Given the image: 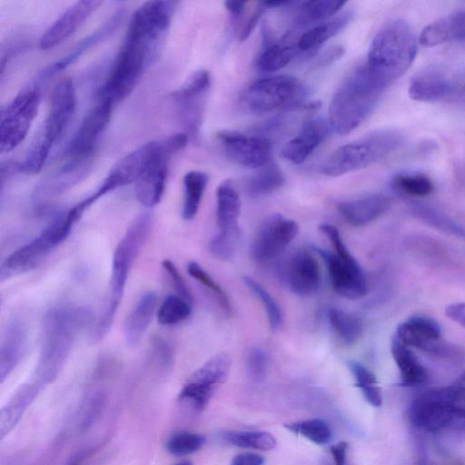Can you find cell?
Segmentation results:
<instances>
[{"mask_svg": "<svg viewBox=\"0 0 465 465\" xmlns=\"http://www.w3.org/2000/svg\"><path fill=\"white\" fill-rule=\"evenodd\" d=\"M93 321L92 311L84 306H59L45 313L35 381L45 385L55 380L70 355L77 336L91 326Z\"/></svg>", "mask_w": 465, "mask_h": 465, "instance_id": "obj_1", "label": "cell"}, {"mask_svg": "<svg viewBox=\"0 0 465 465\" xmlns=\"http://www.w3.org/2000/svg\"><path fill=\"white\" fill-rule=\"evenodd\" d=\"M389 85L365 62L351 69L331 99L328 122L331 129L339 134L356 129Z\"/></svg>", "mask_w": 465, "mask_h": 465, "instance_id": "obj_2", "label": "cell"}, {"mask_svg": "<svg viewBox=\"0 0 465 465\" xmlns=\"http://www.w3.org/2000/svg\"><path fill=\"white\" fill-rule=\"evenodd\" d=\"M163 42L154 34L129 23L124 42L98 96L114 104L125 98L156 57Z\"/></svg>", "mask_w": 465, "mask_h": 465, "instance_id": "obj_3", "label": "cell"}, {"mask_svg": "<svg viewBox=\"0 0 465 465\" xmlns=\"http://www.w3.org/2000/svg\"><path fill=\"white\" fill-rule=\"evenodd\" d=\"M153 222L150 213L137 216L114 251L109 297L103 312L90 331V340L94 343L101 341L112 327L131 268L149 237Z\"/></svg>", "mask_w": 465, "mask_h": 465, "instance_id": "obj_4", "label": "cell"}, {"mask_svg": "<svg viewBox=\"0 0 465 465\" xmlns=\"http://www.w3.org/2000/svg\"><path fill=\"white\" fill-rule=\"evenodd\" d=\"M408 419L417 430L431 434L465 429V371L450 384L415 398Z\"/></svg>", "mask_w": 465, "mask_h": 465, "instance_id": "obj_5", "label": "cell"}, {"mask_svg": "<svg viewBox=\"0 0 465 465\" xmlns=\"http://www.w3.org/2000/svg\"><path fill=\"white\" fill-rule=\"evenodd\" d=\"M418 51V40L404 20L385 24L373 37L365 63L391 84L411 65Z\"/></svg>", "mask_w": 465, "mask_h": 465, "instance_id": "obj_6", "label": "cell"}, {"mask_svg": "<svg viewBox=\"0 0 465 465\" xmlns=\"http://www.w3.org/2000/svg\"><path fill=\"white\" fill-rule=\"evenodd\" d=\"M404 136L395 130L372 132L336 149L322 163L327 176H340L368 167L397 151Z\"/></svg>", "mask_w": 465, "mask_h": 465, "instance_id": "obj_7", "label": "cell"}, {"mask_svg": "<svg viewBox=\"0 0 465 465\" xmlns=\"http://www.w3.org/2000/svg\"><path fill=\"white\" fill-rule=\"evenodd\" d=\"M76 219L70 210L58 215L39 235L9 254L1 264V281L35 269L71 233Z\"/></svg>", "mask_w": 465, "mask_h": 465, "instance_id": "obj_8", "label": "cell"}, {"mask_svg": "<svg viewBox=\"0 0 465 465\" xmlns=\"http://www.w3.org/2000/svg\"><path fill=\"white\" fill-rule=\"evenodd\" d=\"M305 94V86L298 78L278 74L252 83L243 92L242 103L252 114H265L301 107Z\"/></svg>", "mask_w": 465, "mask_h": 465, "instance_id": "obj_9", "label": "cell"}, {"mask_svg": "<svg viewBox=\"0 0 465 465\" xmlns=\"http://www.w3.org/2000/svg\"><path fill=\"white\" fill-rule=\"evenodd\" d=\"M40 88L30 84L22 89L0 114V152L9 153L25 138L40 104Z\"/></svg>", "mask_w": 465, "mask_h": 465, "instance_id": "obj_10", "label": "cell"}, {"mask_svg": "<svg viewBox=\"0 0 465 465\" xmlns=\"http://www.w3.org/2000/svg\"><path fill=\"white\" fill-rule=\"evenodd\" d=\"M188 142L185 133H178L161 140V146L145 170L134 183V194L145 207L157 205L164 193L167 179V162L175 153L183 150Z\"/></svg>", "mask_w": 465, "mask_h": 465, "instance_id": "obj_11", "label": "cell"}, {"mask_svg": "<svg viewBox=\"0 0 465 465\" xmlns=\"http://www.w3.org/2000/svg\"><path fill=\"white\" fill-rule=\"evenodd\" d=\"M161 140L144 143L132 151L111 169L98 189L90 196L74 205L76 212L83 215L98 199L120 187L135 183L156 154Z\"/></svg>", "mask_w": 465, "mask_h": 465, "instance_id": "obj_12", "label": "cell"}, {"mask_svg": "<svg viewBox=\"0 0 465 465\" xmlns=\"http://www.w3.org/2000/svg\"><path fill=\"white\" fill-rule=\"evenodd\" d=\"M230 367L231 358L228 354H215L188 378L179 392V401L196 411H202L215 391L226 381Z\"/></svg>", "mask_w": 465, "mask_h": 465, "instance_id": "obj_13", "label": "cell"}, {"mask_svg": "<svg viewBox=\"0 0 465 465\" xmlns=\"http://www.w3.org/2000/svg\"><path fill=\"white\" fill-rule=\"evenodd\" d=\"M114 104L97 96L95 104L84 116L66 148L65 153L71 162L81 163L93 153L109 123Z\"/></svg>", "mask_w": 465, "mask_h": 465, "instance_id": "obj_14", "label": "cell"}, {"mask_svg": "<svg viewBox=\"0 0 465 465\" xmlns=\"http://www.w3.org/2000/svg\"><path fill=\"white\" fill-rule=\"evenodd\" d=\"M75 106L74 83L70 77H64L53 89L48 114L35 138L51 150L70 124Z\"/></svg>", "mask_w": 465, "mask_h": 465, "instance_id": "obj_15", "label": "cell"}, {"mask_svg": "<svg viewBox=\"0 0 465 465\" xmlns=\"http://www.w3.org/2000/svg\"><path fill=\"white\" fill-rule=\"evenodd\" d=\"M216 138L225 155L238 165L259 169L271 161L272 145L265 137L220 131Z\"/></svg>", "mask_w": 465, "mask_h": 465, "instance_id": "obj_16", "label": "cell"}, {"mask_svg": "<svg viewBox=\"0 0 465 465\" xmlns=\"http://www.w3.org/2000/svg\"><path fill=\"white\" fill-rule=\"evenodd\" d=\"M297 223L280 213L268 217L259 228L251 246L254 260L266 262L279 256L297 236Z\"/></svg>", "mask_w": 465, "mask_h": 465, "instance_id": "obj_17", "label": "cell"}, {"mask_svg": "<svg viewBox=\"0 0 465 465\" xmlns=\"http://www.w3.org/2000/svg\"><path fill=\"white\" fill-rule=\"evenodd\" d=\"M312 251L323 260L332 288L338 294L350 300H358L366 294V279L355 258L346 260L317 246H313Z\"/></svg>", "mask_w": 465, "mask_h": 465, "instance_id": "obj_18", "label": "cell"}, {"mask_svg": "<svg viewBox=\"0 0 465 465\" xmlns=\"http://www.w3.org/2000/svg\"><path fill=\"white\" fill-rule=\"evenodd\" d=\"M279 275L288 289L301 297L313 295L321 284L319 264L305 250L292 253L281 266Z\"/></svg>", "mask_w": 465, "mask_h": 465, "instance_id": "obj_19", "label": "cell"}, {"mask_svg": "<svg viewBox=\"0 0 465 465\" xmlns=\"http://www.w3.org/2000/svg\"><path fill=\"white\" fill-rule=\"evenodd\" d=\"M393 336L410 348L437 355L447 352L441 327L430 316L413 315L406 319L398 325Z\"/></svg>", "mask_w": 465, "mask_h": 465, "instance_id": "obj_20", "label": "cell"}, {"mask_svg": "<svg viewBox=\"0 0 465 465\" xmlns=\"http://www.w3.org/2000/svg\"><path fill=\"white\" fill-rule=\"evenodd\" d=\"M103 4L102 1L82 0L70 5L41 35L39 48H53L71 35Z\"/></svg>", "mask_w": 465, "mask_h": 465, "instance_id": "obj_21", "label": "cell"}, {"mask_svg": "<svg viewBox=\"0 0 465 465\" xmlns=\"http://www.w3.org/2000/svg\"><path fill=\"white\" fill-rule=\"evenodd\" d=\"M241 209V198L233 183L229 179L221 182L216 189V217L219 227L216 237L237 243Z\"/></svg>", "mask_w": 465, "mask_h": 465, "instance_id": "obj_22", "label": "cell"}, {"mask_svg": "<svg viewBox=\"0 0 465 465\" xmlns=\"http://www.w3.org/2000/svg\"><path fill=\"white\" fill-rule=\"evenodd\" d=\"M330 127L329 122L321 117L308 119L298 134L282 148V157L295 164L303 163L327 138Z\"/></svg>", "mask_w": 465, "mask_h": 465, "instance_id": "obj_23", "label": "cell"}, {"mask_svg": "<svg viewBox=\"0 0 465 465\" xmlns=\"http://www.w3.org/2000/svg\"><path fill=\"white\" fill-rule=\"evenodd\" d=\"M28 343V329L25 322L15 317L6 324L0 345V381L5 380L15 369Z\"/></svg>", "mask_w": 465, "mask_h": 465, "instance_id": "obj_24", "label": "cell"}, {"mask_svg": "<svg viewBox=\"0 0 465 465\" xmlns=\"http://www.w3.org/2000/svg\"><path fill=\"white\" fill-rule=\"evenodd\" d=\"M391 203L389 195L378 193L343 201L337 207L351 225L359 227L381 216L390 209Z\"/></svg>", "mask_w": 465, "mask_h": 465, "instance_id": "obj_25", "label": "cell"}, {"mask_svg": "<svg viewBox=\"0 0 465 465\" xmlns=\"http://www.w3.org/2000/svg\"><path fill=\"white\" fill-rule=\"evenodd\" d=\"M458 87V79L438 70H428L412 78L409 95L416 101L437 102L450 96Z\"/></svg>", "mask_w": 465, "mask_h": 465, "instance_id": "obj_26", "label": "cell"}, {"mask_svg": "<svg viewBox=\"0 0 465 465\" xmlns=\"http://www.w3.org/2000/svg\"><path fill=\"white\" fill-rule=\"evenodd\" d=\"M157 295L144 292L127 315L124 323V336L128 346L138 345L147 331L156 310Z\"/></svg>", "mask_w": 465, "mask_h": 465, "instance_id": "obj_27", "label": "cell"}, {"mask_svg": "<svg viewBox=\"0 0 465 465\" xmlns=\"http://www.w3.org/2000/svg\"><path fill=\"white\" fill-rule=\"evenodd\" d=\"M465 40V8L450 14L427 25L419 42L426 47L450 41Z\"/></svg>", "mask_w": 465, "mask_h": 465, "instance_id": "obj_28", "label": "cell"}, {"mask_svg": "<svg viewBox=\"0 0 465 465\" xmlns=\"http://www.w3.org/2000/svg\"><path fill=\"white\" fill-rule=\"evenodd\" d=\"M44 385L37 381L23 384L0 411V438L7 435L38 395Z\"/></svg>", "mask_w": 465, "mask_h": 465, "instance_id": "obj_29", "label": "cell"}, {"mask_svg": "<svg viewBox=\"0 0 465 465\" xmlns=\"http://www.w3.org/2000/svg\"><path fill=\"white\" fill-rule=\"evenodd\" d=\"M124 12L117 11L99 28L94 31L91 35H86L77 45L69 52L66 55L56 61L50 66H47L41 75L43 77L52 76L58 72L65 69L70 64H74L85 51L108 37L119 25Z\"/></svg>", "mask_w": 465, "mask_h": 465, "instance_id": "obj_30", "label": "cell"}, {"mask_svg": "<svg viewBox=\"0 0 465 465\" xmlns=\"http://www.w3.org/2000/svg\"><path fill=\"white\" fill-rule=\"evenodd\" d=\"M391 350L400 371L401 383L404 386L417 387L427 382L429 379L428 371L410 347L393 336Z\"/></svg>", "mask_w": 465, "mask_h": 465, "instance_id": "obj_31", "label": "cell"}, {"mask_svg": "<svg viewBox=\"0 0 465 465\" xmlns=\"http://www.w3.org/2000/svg\"><path fill=\"white\" fill-rule=\"evenodd\" d=\"M294 35L287 32L279 41L264 45L261 52L257 66L267 73L276 72L289 64L299 52L297 40H293Z\"/></svg>", "mask_w": 465, "mask_h": 465, "instance_id": "obj_32", "label": "cell"}, {"mask_svg": "<svg viewBox=\"0 0 465 465\" xmlns=\"http://www.w3.org/2000/svg\"><path fill=\"white\" fill-rule=\"evenodd\" d=\"M352 16V12H345L331 21L322 22L310 27L297 38L299 52L312 53L316 51L330 38L346 27Z\"/></svg>", "mask_w": 465, "mask_h": 465, "instance_id": "obj_33", "label": "cell"}, {"mask_svg": "<svg viewBox=\"0 0 465 465\" xmlns=\"http://www.w3.org/2000/svg\"><path fill=\"white\" fill-rule=\"evenodd\" d=\"M284 181L279 165L270 162L247 178L245 191L250 197H262L280 189Z\"/></svg>", "mask_w": 465, "mask_h": 465, "instance_id": "obj_34", "label": "cell"}, {"mask_svg": "<svg viewBox=\"0 0 465 465\" xmlns=\"http://www.w3.org/2000/svg\"><path fill=\"white\" fill-rule=\"evenodd\" d=\"M209 176L202 171H190L183 176L184 197L182 210L183 219L193 220L200 208Z\"/></svg>", "mask_w": 465, "mask_h": 465, "instance_id": "obj_35", "label": "cell"}, {"mask_svg": "<svg viewBox=\"0 0 465 465\" xmlns=\"http://www.w3.org/2000/svg\"><path fill=\"white\" fill-rule=\"evenodd\" d=\"M327 318L333 331L344 343L353 344L361 337L362 322L356 315L331 308L327 312Z\"/></svg>", "mask_w": 465, "mask_h": 465, "instance_id": "obj_36", "label": "cell"}, {"mask_svg": "<svg viewBox=\"0 0 465 465\" xmlns=\"http://www.w3.org/2000/svg\"><path fill=\"white\" fill-rule=\"evenodd\" d=\"M221 437L231 445L257 450H271L277 445L273 435L262 430H226Z\"/></svg>", "mask_w": 465, "mask_h": 465, "instance_id": "obj_37", "label": "cell"}, {"mask_svg": "<svg viewBox=\"0 0 465 465\" xmlns=\"http://www.w3.org/2000/svg\"><path fill=\"white\" fill-rule=\"evenodd\" d=\"M346 4L339 0H313L302 3L296 23L299 25L320 23L333 15Z\"/></svg>", "mask_w": 465, "mask_h": 465, "instance_id": "obj_38", "label": "cell"}, {"mask_svg": "<svg viewBox=\"0 0 465 465\" xmlns=\"http://www.w3.org/2000/svg\"><path fill=\"white\" fill-rule=\"evenodd\" d=\"M347 364L354 377L356 386L361 390L365 400L373 407H380L382 403V395L373 372L356 361H350Z\"/></svg>", "mask_w": 465, "mask_h": 465, "instance_id": "obj_39", "label": "cell"}, {"mask_svg": "<svg viewBox=\"0 0 465 465\" xmlns=\"http://www.w3.org/2000/svg\"><path fill=\"white\" fill-rule=\"evenodd\" d=\"M393 188L402 193L413 197L430 195L434 190L430 178L424 173L404 172L395 174L391 179Z\"/></svg>", "mask_w": 465, "mask_h": 465, "instance_id": "obj_40", "label": "cell"}, {"mask_svg": "<svg viewBox=\"0 0 465 465\" xmlns=\"http://www.w3.org/2000/svg\"><path fill=\"white\" fill-rule=\"evenodd\" d=\"M192 312V303L177 294L166 296L160 304L156 317L159 324L172 326L186 320Z\"/></svg>", "mask_w": 465, "mask_h": 465, "instance_id": "obj_41", "label": "cell"}, {"mask_svg": "<svg viewBox=\"0 0 465 465\" xmlns=\"http://www.w3.org/2000/svg\"><path fill=\"white\" fill-rule=\"evenodd\" d=\"M285 428L318 445L328 443L332 436L330 425L322 419H311L292 422L285 424Z\"/></svg>", "mask_w": 465, "mask_h": 465, "instance_id": "obj_42", "label": "cell"}, {"mask_svg": "<svg viewBox=\"0 0 465 465\" xmlns=\"http://www.w3.org/2000/svg\"><path fill=\"white\" fill-rule=\"evenodd\" d=\"M243 282L248 286V288L261 300V302L266 311L271 328L272 330L279 329L282 323V314L274 298L262 284H260L252 277L244 276Z\"/></svg>", "mask_w": 465, "mask_h": 465, "instance_id": "obj_43", "label": "cell"}, {"mask_svg": "<svg viewBox=\"0 0 465 465\" xmlns=\"http://www.w3.org/2000/svg\"><path fill=\"white\" fill-rule=\"evenodd\" d=\"M188 273L208 289L216 298L221 307L227 312H232V305L226 292L222 286L196 262L187 264Z\"/></svg>", "mask_w": 465, "mask_h": 465, "instance_id": "obj_44", "label": "cell"}, {"mask_svg": "<svg viewBox=\"0 0 465 465\" xmlns=\"http://www.w3.org/2000/svg\"><path fill=\"white\" fill-rule=\"evenodd\" d=\"M205 441V437L201 434L181 431L168 440L166 449L173 455L184 456L199 450Z\"/></svg>", "mask_w": 465, "mask_h": 465, "instance_id": "obj_45", "label": "cell"}, {"mask_svg": "<svg viewBox=\"0 0 465 465\" xmlns=\"http://www.w3.org/2000/svg\"><path fill=\"white\" fill-rule=\"evenodd\" d=\"M269 365V356L267 352L260 348H252L247 356V370L252 379L262 381L266 375Z\"/></svg>", "mask_w": 465, "mask_h": 465, "instance_id": "obj_46", "label": "cell"}, {"mask_svg": "<svg viewBox=\"0 0 465 465\" xmlns=\"http://www.w3.org/2000/svg\"><path fill=\"white\" fill-rule=\"evenodd\" d=\"M162 266L177 295L193 303L192 293L175 264L166 259L163 261Z\"/></svg>", "mask_w": 465, "mask_h": 465, "instance_id": "obj_47", "label": "cell"}, {"mask_svg": "<svg viewBox=\"0 0 465 465\" xmlns=\"http://www.w3.org/2000/svg\"><path fill=\"white\" fill-rule=\"evenodd\" d=\"M268 7L265 5L264 2H259L250 17L247 19L244 26L242 27L240 34V40H246L250 35L252 33L253 29L256 27L258 22L260 21L262 15L265 13Z\"/></svg>", "mask_w": 465, "mask_h": 465, "instance_id": "obj_48", "label": "cell"}, {"mask_svg": "<svg viewBox=\"0 0 465 465\" xmlns=\"http://www.w3.org/2000/svg\"><path fill=\"white\" fill-rule=\"evenodd\" d=\"M348 446V443L345 441L331 445V455L332 464L326 462L324 465H346Z\"/></svg>", "mask_w": 465, "mask_h": 465, "instance_id": "obj_49", "label": "cell"}, {"mask_svg": "<svg viewBox=\"0 0 465 465\" xmlns=\"http://www.w3.org/2000/svg\"><path fill=\"white\" fill-rule=\"evenodd\" d=\"M445 313L450 320L465 328V302H455L448 305Z\"/></svg>", "mask_w": 465, "mask_h": 465, "instance_id": "obj_50", "label": "cell"}, {"mask_svg": "<svg viewBox=\"0 0 465 465\" xmlns=\"http://www.w3.org/2000/svg\"><path fill=\"white\" fill-rule=\"evenodd\" d=\"M264 458L257 453L242 452L236 455L231 465H263Z\"/></svg>", "mask_w": 465, "mask_h": 465, "instance_id": "obj_51", "label": "cell"}, {"mask_svg": "<svg viewBox=\"0 0 465 465\" xmlns=\"http://www.w3.org/2000/svg\"><path fill=\"white\" fill-rule=\"evenodd\" d=\"M343 53L344 49L341 46H333L330 50L322 54V55L319 58L317 62V65H326L331 63L332 61L339 59V57L341 56Z\"/></svg>", "mask_w": 465, "mask_h": 465, "instance_id": "obj_52", "label": "cell"}, {"mask_svg": "<svg viewBox=\"0 0 465 465\" xmlns=\"http://www.w3.org/2000/svg\"><path fill=\"white\" fill-rule=\"evenodd\" d=\"M247 2L225 1L224 6L234 17H239L244 13Z\"/></svg>", "mask_w": 465, "mask_h": 465, "instance_id": "obj_53", "label": "cell"}, {"mask_svg": "<svg viewBox=\"0 0 465 465\" xmlns=\"http://www.w3.org/2000/svg\"><path fill=\"white\" fill-rule=\"evenodd\" d=\"M83 456H77L74 459H73L67 465H80L81 461L83 460Z\"/></svg>", "mask_w": 465, "mask_h": 465, "instance_id": "obj_54", "label": "cell"}, {"mask_svg": "<svg viewBox=\"0 0 465 465\" xmlns=\"http://www.w3.org/2000/svg\"><path fill=\"white\" fill-rule=\"evenodd\" d=\"M459 80V87L465 91V74Z\"/></svg>", "mask_w": 465, "mask_h": 465, "instance_id": "obj_55", "label": "cell"}, {"mask_svg": "<svg viewBox=\"0 0 465 465\" xmlns=\"http://www.w3.org/2000/svg\"><path fill=\"white\" fill-rule=\"evenodd\" d=\"M176 465H193V463L190 461H182L180 463H177Z\"/></svg>", "mask_w": 465, "mask_h": 465, "instance_id": "obj_56", "label": "cell"}]
</instances>
